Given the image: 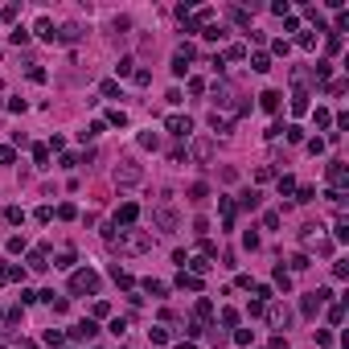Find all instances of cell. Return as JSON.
Here are the masks:
<instances>
[{"label":"cell","instance_id":"obj_1","mask_svg":"<svg viewBox=\"0 0 349 349\" xmlns=\"http://www.w3.org/2000/svg\"><path fill=\"white\" fill-rule=\"evenodd\" d=\"M140 177H144V169H140L136 160H119V165H115V181L119 185H136Z\"/></svg>","mask_w":349,"mask_h":349},{"label":"cell","instance_id":"obj_2","mask_svg":"<svg viewBox=\"0 0 349 349\" xmlns=\"http://www.w3.org/2000/svg\"><path fill=\"white\" fill-rule=\"evenodd\" d=\"M152 218H156V226H160V230H165V234H177V226H181V218H177V209H169V205H160V209H156V214H152Z\"/></svg>","mask_w":349,"mask_h":349},{"label":"cell","instance_id":"obj_3","mask_svg":"<svg viewBox=\"0 0 349 349\" xmlns=\"http://www.w3.org/2000/svg\"><path fill=\"white\" fill-rule=\"evenodd\" d=\"M70 288H74V292H95V288H99V275L95 271H74Z\"/></svg>","mask_w":349,"mask_h":349},{"label":"cell","instance_id":"obj_4","mask_svg":"<svg viewBox=\"0 0 349 349\" xmlns=\"http://www.w3.org/2000/svg\"><path fill=\"white\" fill-rule=\"evenodd\" d=\"M189 156L197 160V165H205L209 156H214V140H193V148H189Z\"/></svg>","mask_w":349,"mask_h":349},{"label":"cell","instance_id":"obj_5","mask_svg":"<svg viewBox=\"0 0 349 349\" xmlns=\"http://www.w3.org/2000/svg\"><path fill=\"white\" fill-rule=\"evenodd\" d=\"M165 127H169V132H173V136H189V132H193V123H189V115H169V119H165Z\"/></svg>","mask_w":349,"mask_h":349},{"label":"cell","instance_id":"obj_6","mask_svg":"<svg viewBox=\"0 0 349 349\" xmlns=\"http://www.w3.org/2000/svg\"><path fill=\"white\" fill-rule=\"evenodd\" d=\"M148 247H152V238H148V234H123V251H148Z\"/></svg>","mask_w":349,"mask_h":349},{"label":"cell","instance_id":"obj_7","mask_svg":"<svg viewBox=\"0 0 349 349\" xmlns=\"http://www.w3.org/2000/svg\"><path fill=\"white\" fill-rule=\"evenodd\" d=\"M189 58H193V50H189V45H181V50L173 54V74H185V70H189Z\"/></svg>","mask_w":349,"mask_h":349},{"label":"cell","instance_id":"obj_8","mask_svg":"<svg viewBox=\"0 0 349 349\" xmlns=\"http://www.w3.org/2000/svg\"><path fill=\"white\" fill-rule=\"evenodd\" d=\"M70 333H74L78 341H90V337H95L99 329H95V320H78V324H74V329H70Z\"/></svg>","mask_w":349,"mask_h":349},{"label":"cell","instance_id":"obj_9","mask_svg":"<svg viewBox=\"0 0 349 349\" xmlns=\"http://www.w3.org/2000/svg\"><path fill=\"white\" fill-rule=\"evenodd\" d=\"M267 317H271V324H279V329H288V324H292V312H288V308H271V312H267Z\"/></svg>","mask_w":349,"mask_h":349},{"label":"cell","instance_id":"obj_10","mask_svg":"<svg viewBox=\"0 0 349 349\" xmlns=\"http://www.w3.org/2000/svg\"><path fill=\"white\" fill-rule=\"evenodd\" d=\"M37 37H45V41H58V33H54V21H50V17H41V21H37Z\"/></svg>","mask_w":349,"mask_h":349},{"label":"cell","instance_id":"obj_11","mask_svg":"<svg viewBox=\"0 0 349 349\" xmlns=\"http://www.w3.org/2000/svg\"><path fill=\"white\" fill-rule=\"evenodd\" d=\"M263 111H279V99H284V95H279V90H263Z\"/></svg>","mask_w":349,"mask_h":349},{"label":"cell","instance_id":"obj_12","mask_svg":"<svg viewBox=\"0 0 349 349\" xmlns=\"http://www.w3.org/2000/svg\"><path fill=\"white\" fill-rule=\"evenodd\" d=\"M136 214H140V209H136L132 202H127V205H119V214H115V226H119V222H136Z\"/></svg>","mask_w":349,"mask_h":349},{"label":"cell","instance_id":"obj_13","mask_svg":"<svg viewBox=\"0 0 349 349\" xmlns=\"http://www.w3.org/2000/svg\"><path fill=\"white\" fill-rule=\"evenodd\" d=\"M177 288H189V292H202V279H197V275H177Z\"/></svg>","mask_w":349,"mask_h":349},{"label":"cell","instance_id":"obj_14","mask_svg":"<svg viewBox=\"0 0 349 349\" xmlns=\"http://www.w3.org/2000/svg\"><path fill=\"white\" fill-rule=\"evenodd\" d=\"M111 279H115V284H119V288H132V275H127V271H123V267H119V263H115V267H111Z\"/></svg>","mask_w":349,"mask_h":349},{"label":"cell","instance_id":"obj_15","mask_svg":"<svg viewBox=\"0 0 349 349\" xmlns=\"http://www.w3.org/2000/svg\"><path fill=\"white\" fill-rule=\"evenodd\" d=\"M251 66L259 70V74H267V70H271V58H267V54H255V58H251Z\"/></svg>","mask_w":349,"mask_h":349},{"label":"cell","instance_id":"obj_16","mask_svg":"<svg viewBox=\"0 0 349 349\" xmlns=\"http://www.w3.org/2000/svg\"><path fill=\"white\" fill-rule=\"evenodd\" d=\"M292 111H296V115H304V111H308V95H304V90H296V99H292Z\"/></svg>","mask_w":349,"mask_h":349},{"label":"cell","instance_id":"obj_17","mask_svg":"<svg viewBox=\"0 0 349 349\" xmlns=\"http://www.w3.org/2000/svg\"><path fill=\"white\" fill-rule=\"evenodd\" d=\"M329 177H333V185H345V169H341V160H333V165H329Z\"/></svg>","mask_w":349,"mask_h":349},{"label":"cell","instance_id":"obj_18","mask_svg":"<svg viewBox=\"0 0 349 349\" xmlns=\"http://www.w3.org/2000/svg\"><path fill=\"white\" fill-rule=\"evenodd\" d=\"M275 284H279V288H284V292H292V275H288V271H284V267H275Z\"/></svg>","mask_w":349,"mask_h":349},{"label":"cell","instance_id":"obj_19","mask_svg":"<svg viewBox=\"0 0 349 349\" xmlns=\"http://www.w3.org/2000/svg\"><path fill=\"white\" fill-rule=\"evenodd\" d=\"M300 308H304V317H317V308H320V300H317V296H304V304H300Z\"/></svg>","mask_w":349,"mask_h":349},{"label":"cell","instance_id":"obj_20","mask_svg":"<svg viewBox=\"0 0 349 349\" xmlns=\"http://www.w3.org/2000/svg\"><path fill=\"white\" fill-rule=\"evenodd\" d=\"M4 222H13V226H17V222H25V214H21L17 205H8V209H4Z\"/></svg>","mask_w":349,"mask_h":349},{"label":"cell","instance_id":"obj_21","mask_svg":"<svg viewBox=\"0 0 349 349\" xmlns=\"http://www.w3.org/2000/svg\"><path fill=\"white\" fill-rule=\"evenodd\" d=\"M242 209H259V193H255V189L242 193Z\"/></svg>","mask_w":349,"mask_h":349},{"label":"cell","instance_id":"obj_22","mask_svg":"<svg viewBox=\"0 0 349 349\" xmlns=\"http://www.w3.org/2000/svg\"><path fill=\"white\" fill-rule=\"evenodd\" d=\"M54 267H62V271H66V267H74V251H62V255H58V263Z\"/></svg>","mask_w":349,"mask_h":349},{"label":"cell","instance_id":"obj_23","mask_svg":"<svg viewBox=\"0 0 349 349\" xmlns=\"http://www.w3.org/2000/svg\"><path fill=\"white\" fill-rule=\"evenodd\" d=\"M205 197H209L205 185H193V189H189V202H205Z\"/></svg>","mask_w":349,"mask_h":349},{"label":"cell","instance_id":"obj_24","mask_svg":"<svg viewBox=\"0 0 349 349\" xmlns=\"http://www.w3.org/2000/svg\"><path fill=\"white\" fill-rule=\"evenodd\" d=\"M144 288H148L152 296H165V284H160V279H144Z\"/></svg>","mask_w":349,"mask_h":349},{"label":"cell","instance_id":"obj_25","mask_svg":"<svg viewBox=\"0 0 349 349\" xmlns=\"http://www.w3.org/2000/svg\"><path fill=\"white\" fill-rule=\"evenodd\" d=\"M296 202H317V189H312V185H304V189L296 193Z\"/></svg>","mask_w":349,"mask_h":349},{"label":"cell","instance_id":"obj_26","mask_svg":"<svg viewBox=\"0 0 349 349\" xmlns=\"http://www.w3.org/2000/svg\"><path fill=\"white\" fill-rule=\"evenodd\" d=\"M214 99H218V103L226 107V103H230V87H214Z\"/></svg>","mask_w":349,"mask_h":349},{"label":"cell","instance_id":"obj_27","mask_svg":"<svg viewBox=\"0 0 349 349\" xmlns=\"http://www.w3.org/2000/svg\"><path fill=\"white\" fill-rule=\"evenodd\" d=\"M222 324H226V329H230V324H238V312L234 308H222Z\"/></svg>","mask_w":349,"mask_h":349},{"label":"cell","instance_id":"obj_28","mask_svg":"<svg viewBox=\"0 0 349 349\" xmlns=\"http://www.w3.org/2000/svg\"><path fill=\"white\" fill-rule=\"evenodd\" d=\"M132 66H136L132 58H119V66H115V74H132Z\"/></svg>","mask_w":349,"mask_h":349},{"label":"cell","instance_id":"obj_29","mask_svg":"<svg viewBox=\"0 0 349 349\" xmlns=\"http://www.w3.org/2000/svg\"><path fill=\"white\" fill-rule=\"evenodd\" d=\"M140 144H144V148H156V144H160V136H152V132H144V136H140Z\"/></svg>","mask_w":349,"mask_h":349},{"label":"cell","instance_id":"obj_30","mask_svg":"<svg viewBox=\"0 0 349 349\" xmlns=\"http://www.w3.org/2000/svg\"><path fill=\"white\" fill-rule=\"evenodd\" d=\"M148 337H152L156 345H165V341H169V333H165V329H148Z\"/></svg>","mask_w":349,"mask_h":349},{"label":"cell","instance_id":"obj_31","mask_svg":"<svg viewBox=\"0 0 349 349\" xmlns=\"http://www.w3.org/2000/svg\"><path fill=\"white\" fill-rule=\"evenodd\" d=\"M13 160H17V152H13V148H0V165H13Z\"/></svg>","mask_w":349,"mask_h":349},{"label":"cell","instance_id":"obj_32","mask_svg":"<svg viewBox=\"0 0 349 349\" xmlns=\"http://www.w3.org/2000/svg\"><path fill=\"white\" fill-rule=\"evenodd\" d=\"M177 349H193V345H177Z\"/></svg>","mask_w":349,"mask_h":349}]
</instances>
